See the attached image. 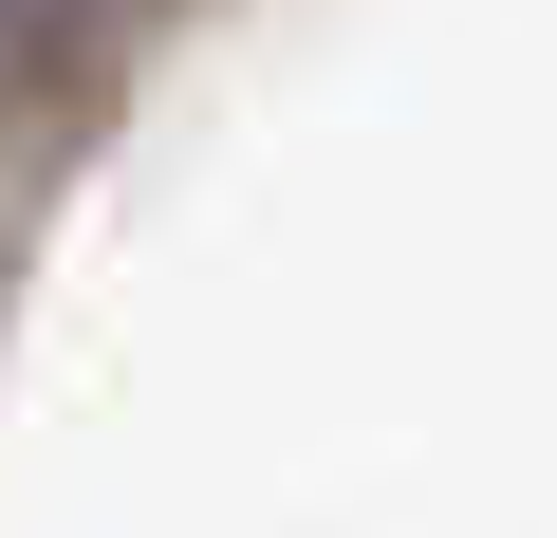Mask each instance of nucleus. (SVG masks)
<instances>
[{
	"mask_svg": "<svg viewBox=\"0 0 557 538\" xmlns=\"http://www.w3.org/2000/svg\"><path fill=\"white\" fill-rule=\"evenodd\" d=\"M57 20H75V0H0V75H20V57H38Z\"/></svg>",
	"mask_w": 557,
	"mask_h": 538,
	"instance_id": "obj_1",
	"label": "nucleus"
}]
</instances>
